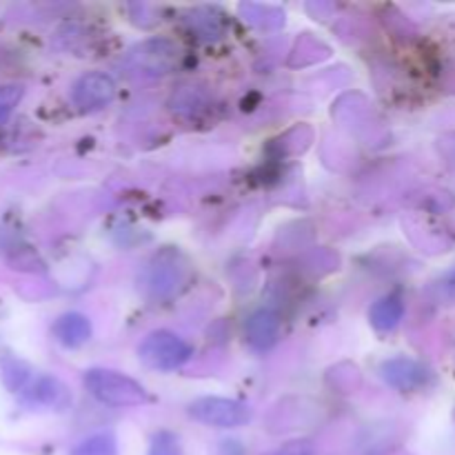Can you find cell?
I'll list each match as a JSON object with an SVG mask.
<instances>
[{"label": "cell", "instance_id": "2", "mask_svg": "<svg viewBox=\"0 0 455 455\" xmlns=\"http://www.w3.org/2000/svg\"><path fill=\"white\" fill-rule=\"evenodd\" d=\"M191 275V265L178 249L164 247L156 253L149 262L147 271V283H149L151 296L156 298H173L187 287Z\"/></svg>", "mask_w": 455, "mask_h": 455}, {"label": "cell", "instance_id": "15", "mask_svg": "<svg viewBox=\"0 0 455 455\" xmlns=\"http://www.w3.org/2000/svg\"><path fill=\"white\" fill-rule=\"evenodd\" d=\"M0 367H3L4 385H7L12 391L22 389V387H25V382L29 380V367H27L22 360L3 358L0 360Z\"/></svg>", "mask_w": 455, "mask_h": 455}, {"label": "cell", "instance_id": "8", "mask_svg": "<svg viewBox=\"0 0 455 455\" xmlns=\"http://www.w3.org/2000/svg\"><path fill=\"white\" fill-rule=\"evenodd\" d=\"M133 58H136L138 67H142L147 74L163 76L169 74L173 69V65H176L178 49L169 40H149V43H145L138 49V53Z\"/></svg>", "mask_w": 455, "mask_h": 455}, {"label": "cell", "instance_id": "19", "mask_svg": "<svg viewBox=\"0 0 455 455\" xmlns=\"http://www.w3.org/2000/svg\"><path fill=\"white\" fill-rule=\"evenodd\" d=\"M438 291H440V298H443V300L455 305V269L451 271V274H447L443 280H440Z\"/></svg>", "mask_w": 455, "mask_h": 455}, {"label": "cell", "instance_id": "4", "mask_svg": "<svg viewBox=\"0 0 455 455\" xmlns=\"http://www.w3.org/2000/svg\"><path fill=\"white\" fill-rule=\"evenodd\" d=\"M189 413L194 420L203 422L216 429H238L251 420V411L238 400L229 398H198L189 404Z\"/></svg>", "mask_w": 455, "mask_h": 455}, {"label": "cell", "instance_id": "5", "mask_svg": "<svg viewBox=\"0 0 455 455\" xmlns=\"http://www.w3.org/2000/svg\"><path fill=\"white\" fill-rule=\"evenodd\" d=\"M116 98V84L107 74H92L80 76L71 87V100L80 111H98L102 107L111 105Z\"/></svg>", "mask_w": 455, "mask_h": 455}, {"label": "cell", "instance_id": "17", "mask_svg": "<svg viewBox=\"0 0 455 455\" xmlns=\"http://www.w3.org/2000/svg\"><path fill=\"white\" fill-rule=\"evenodd\" d=\"M22 96H25V89L20 84H0V124L20 105Z\"/></svg>", "mask_w": 455, "mask_h": 455}, {"label": "cell", "instance_id": "7", "mask_svg": "<svg viewBox=\"0 0 455 455\" xmlns=\"http://www.w3.org/2000/svg\"><path fill=\"white\" fill-rule=\"evenodd\" d=\"M244 336L251 349L269 351L280 338V315L271 309L253 311L244 324Z\"/></svg>", "mask_w": 455, "mask_h": 455}, {"label": "cell", "instance_id": "1", "mask_svg": "<svg viewBox=\"0 0 455 455\" xmlns=\"http://www.w3.org/2000/svg\"><path fill=\"white\" fill-rule=\"evenodd\" d=\"M84 387L98 403L107 407L127 409L149 403V394L140 382L111 369H89L84 373Z\"/></svg>", "mask_w": 455, "mask_h": 455}, {"label": "cell", "instance_id": "3", "mask_svg": "<svg viewBox=\"0 0 455 455\" xmlns=\"http://www.w3.org/2000/svg\"><path fill=\"white\" fill-rule=\"evenodd\" d=\"M138 355L147 367L156 371H176L182 364L189 363L191 347L176 333L160 329L142 340Z\"/></svg>", "mask_w": 455, "mask_h": 455}, {"label": "cell", "instance_id": "13", "mask_svg": "<svg viewBox=\"0 0 455 455\" xmlns=\"http://www.w3.org/2000/svg\"><path fill=\"white\" fill-rule=\"evenodd\" d=\"M191 29L200 36V38H220L222 36V20L216 16L213 9H196L194 16L189 18Z\"/></svg>", "mask_w": 455, "mask_h": 455}, {"label": "cell", "instance_id": "18", "mask_svg": "<svg viewBox=\"0 0 455 455\" xmlns=\"http://www.w3.org/2000/svg\"><path fill=\"white\" fill-rule=\"evenodd\" d=\"M278 455H315V451L311 447V443H307V440H293V443L284 444Z\"/></svg>", "mask_w": 455, "mask_h": 455}, {"label": "cell", "instance_id": "11", "mask_svg": "<svg viewBox=\"0 0 455 455\" xmlns=\"http://www.w3.org/2000/svg\"><path fill=\"white\" fill-rule=\"evenodd\" d=\"M404 318V302L398 293H389V296L380 298L376 305L369 311V320L378 331H394Z\"/></svg>", "mask_w": 455, "mask_h": 455}, {"label": "cell", "instance_id": "9", "mask_svg": "<svg viewBox=\"0 0 455 455\" xmlns=\"http://www.w3.org/2000/svg\"><path fill=\"white\" fill-rule=\"evenodd\" d=\"M27 400H29L31 404H38V407L62 411V409H67L71 404V391L69 387L62 380H58V378L43 376L29 387Z\"/></svg>", "mask_w": 455, "mask_h": 455}, {"label": "cell", "instance_id": "14", "mask_svg": "<svg viewBox=\"0 0 455 455\" xmlns=\"http://www.w3.org/2000/svg\"><path fill=\"white\" fill-rule=\"evenodd\" d=\"M204 105H207V100H204L203 92L196 87H180L172 98V109L182 116L198 114Z\"/></svg>", "mask_w": 455, "mask_h": 455}, {"label": "cell", "instance_id": "6", "mask_svg": "<svg viewBox=\"0 0 455 455\" xmlns=\"http://www.w3.org/2000/svg\"><path fill=\"white\" fill-rule=\"evenodd\" d=\"M380 373L387 385L398 391H418L429 380V371L425 369V364L411 358L387 360V363H382Z\"/></svg>", "mask_w": 455, "mask_h": 455}, {"label": "cell", "instance_id": "10", "mask_svg": "<svg viewBox=\"0 0 455 455\" xmlns=\"http://www.w3.org/2000/svg\"><path fill=\"white\" fill-rule=\"evenodd\" d=\"M53 338L67 349H78L92 338V323H89L87 315L78 314V311L62 314L53 323Z\"/></svg>", "mask_w": 455, "mask_h": 455}, {"label": "cell", "instance_id": "16", "mask_svg": "<svg viewBox=\"0 0 455 455\" xmlns=\"http://www.w3.org/2000/svg\"><path fill=\"white\" fill-rule=\"evenodd\" d=\"M147 455H182L180 440L172 431H158L154 434L149 444V453Z\"/></svg>", "mask_w": 455, "mask_h": 455}, {"label": "cell", "instance_id": "12", "mask_svg": "<svg viewBox=\"0 0 455 455\" xmlns=\"http://www.w3.org/2000/svg\"><path fill=\"white\" fill-rule=\"evenodd\" d=\"M71 455H118V443L111 434H93L76 444Z\"/></svg>", "mask_w": 455, "mask_h": 455}]
</instances>
